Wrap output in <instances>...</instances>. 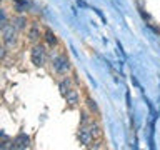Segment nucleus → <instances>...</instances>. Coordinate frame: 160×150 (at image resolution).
Listing matches in <instances>:
<instances>
[{"mask_svg": "<svg viewBox=\"0 0 160 150\" xmlns=\"http://www.w3.org/2000/svg\"><path fill=\"white\" fill-rule=\"evenodd\" d=\"M78 138H80V142H82L85 147H90V145L93 143V140H95L92 125H90V127H85V125H83V127L80 128V132H78Z\"/></svg>", "mask_w": 160, "mask_h": 150, "instance_id": "nucleus-1", "label": "nucleus"}, {"mask_svg": "<svg viewBox=\"0 0 160 150\" xmlns=\"http://www.w3.org/2000/svg\"><path fill=\"white\" fill-rule=\"evenodd\" d=\"M43 62H45V50H43V47L37 45L32 50V63L37 65V67H42Z\"/></svg>", "mask_w": 160, "mask_h": 150, "instance_id": "nucleus-2", "label": "nucleus"}, {"mask_svg": "<svg viewBox=\"0 0 160 150\" xmlns=\"http://www.w3.org/2000/svg\"><path fill=\"white\" fill-rule=\"evenodd\" d=\"M2 35H3V42L7 45L13 43L15 42V28H13V25H7V23H5L3 28H2Z\"/></svg>", "mask_w": 160, "mask_h": 150, "instance_id": "nucleus-3", "label": "nucleus"}, {"mask_svg": "<svg viewBox=\"0 0 160 150\" xmlns=\"http://www.w3.org/2000/svg\"><path fill=\"white\" fill-rule=\"evenodd\" d=\"M28 145H30V138H28L25 133H20V135H17V137H15L12 147H13V148H28Z\"/></svg>", "mask_w": 160, "mask_h": 150, "instance_id": "nucleus-4", "label": "nucleus"}, {"mask_svg": "<svg viewBox=\"0 0 160 150\" xmlns=\"http://www.w3.org/2000/svg\"><path fill=\"white\" fill-rule=\"evenodd\" d=\"M53 67L57 72H65V70L68 68V60L67 57H63V55H60V57H57L53 60Z\"/></svg>", "mask_w": 160, "mask_h": 150, "instance_id": "nucleus-5", "label": "nucleus"}, {"mask_svg": "<svg viewBox=\"0 0 160 150\" xmlns=\"http://www.w3.org/2000/svg\"><path fill=\"white\" fill-rule=\"evenodd\" d=\"M65 98H67V103L72 105V107L78 103V95H77V92H75V90H68V92L65 93Z\"/></svg>", "mask_w": 160, "mask_h": 150, "instance_id": "nucleus-6", "label": "nucleus"}, {"mask_svg": "<svg viewBox=\"0 0 160 150\" xmlns=\"http://www.w3.org/2000/svg\"><path fill=\"white\" fill-rule=\"evenodd\" d=\"M45 38H47V42H48L50 45H55V43H57V38H55V35L50 32V30H45Z\"/></svg>", "mask_w": 160, "mask_h": 150, "instance_id": "nucleus-7", "label": "nucleus"}, {"mask_svg": "<svg viewBox=\"0 0 160 150\" xmlns=\"http://www.w3.org/2000/svg\"><path fill=\"white\" fill-rule=\"evenodd\" d=\"M67 88H68V83H67V82H62V83H60V92H62L63 95H65V93L68 92Z\"/></svg>", "mask_w": 160, "mask_h": 150, "instance_id": "nucleus-8", "label": "nucleus"}, {"mask_svg": "<svg viewBox=\"0 0 160 150\" xmlns=\"http://www.w3.org/2000/svg\"><path fill=\"white\" fill-rule=\"evenodd\" d=\"M30 40H37V28H32V32H30Z\"/></svg>", "mask_w": 160, "mask_h": 150, "instance_id": "nucleus-9", "label": "nucleus"}]
</instances>
